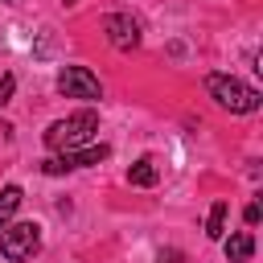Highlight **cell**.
Listing matches in <instances>:
<instances>
[{
  "instance_id": "obj_1",
  "label": "cell",
  "mask_w": 263,
  "mask_h": 263,
  "mask_svg": "<svg viewBox=\"0 0 263 263\" xmlns=\"http://www.w3.org/2000/svg\"><path fill=\"white\" fill-rule=\"evenodd\" d=\"M205 90H210V99H214L218 107H226L230 115H251V111H259V103H263V95H259L255 86H247L242 78H234V74H205Z\"/></svg>"
},
{
  "instance_id": "obj_2",
  "label": "cell",
  "mask_w": 263,
  "mask_h": 263,
  "mask_svg": "<svg viewBox=\"0 0 263 263\" xmlns=\"http://www.w3.org/2000/svg\"><path fill=\"white\" fill-rule=\"evenodd\" d=\"M99 132V115L86 107V111H74L58 123L45 127V148L53 152H66V148H78V144H90V136Z\"/></svg>"
},
{
  "instance_id": "obj_3",
  "label": "cell",
  "mask_w": 263,
  "mask_h": 263,
  "mask_svg": "<svg viewBox=\"0 0 263 263\" xmlns=\"http://www.w3.org/2000/svg\"><path fill=\"white\" fill-rule=\"evenodd\" d=\"M41 251V226L37 222H12V226H0V255L8 263H25Z\"/></svg>"
},
{
  "instance_id": "obj_4",
  "label": "cell",
  "mask_w": 263,
  "mask_h": 263,
  "mask_svg": "<svg viewBox=\"0 0 263 263\" xmlns=\"http://www.w3.org/2000/svg\"><path fill=\"white\" fill-rule=\"evenodd\" d=\"M107 156H111L107 144H78V148H66V152L49 156L41 168H45L49 177H58V173H70V168H90V164H99V160H107Z\"/></svg>"
},
{
  "instance_id": "obj_5",
  "label": "cell",
  "mask_w": 263,
  "mask_h": 263,
  "mask_svg": "<svg viewBox=\"0 0 263 263\" xmlns=\"http://www.w3.org/2000/svg\"><path fill=\"white\" fill-rule=\"evenodd\" d=\"M58 90H62L66 99H86V103L103 99V86H99V78H95L86 66H66V70L58 74Z\"/></svg>"
},
{
  "instance_id": "obj_6",
  "label": "cell",
  "mask_w": 263,
  "mask_h": 263,
  "mask_svg": "<svg viewBox=\"0 0 263 263\" xmlns=\"http://www.w3.org/2000/svg\"><path fill=\"white\" fill-rule=\"evenodd\" d=\"M103 33H107V41H111L119 53H132V49L140 45V25H136V16H127V12H111V16L103 21Z\"/></svg>"
},
{
  "instance_id": "obj_7",
  "label": "cell",
  "mask_w": 263,
  "mask_h": 263,
  "mask_svg": "<svg viewBox=\"0 0 263 263\" xmlns=\"http://www.w3.org/2000/svg\"><path fill=\"white\" fill-rule=\"evenodd\" d=\"M222 251H226L230 263H251V255H255V234H251V230H238V234H230V238L222 242Z\"/></svg>"
},
{
  "instance_id": "obj_8",
  "label": "cell",
  "mask_w": 263,
  "mask_h": 263,
  "mask_svg": "<svg viewBox=\"0 0 263 263\" xmlns=\"http://www.w3.org/2000/svg\"><path fill=\"white\" fill-rule=\"evenodd\" d=\"M156 177H160V173H156V164H152V156H140V160H136V164L127 168V181H132V185H140V189H148V185H156Z\"/></svg>"
},
{
  "instance_id": "obj_9",
  "label": "cell",
  "mask_w": 263,
  "mask_h": 263,
  "mask_svg": "<svg viewBox=\"0 0 263 263\" xmlns=\"http://www.w3.org/2000/svg\"><path fill=\"white\" fill-rule=\"evenodd\" d=\"M226 214H230V205H226V201H214V205H210V218H205V238H214V242H218V238L226 234Z\"/></svg>"
},
{
  "instance_id": "obj_10",
  "label": "cell",
  "mask_w": 263,
  "mask_h": 263,
  "mask_svg": "<svg viewBox=\"0 0 263 263\" xmlns=\"http://www.w3.org/2000/svg\"><path fill=\"white\" fill-rule=\"evenodd\" d=\"M21 197H25V193H21V185H4V189H0V226L21 210Z\"/></svg>"
},
{
  "instance_id": "obj_11",
  "label": "cell",
  "mask_w": 263,
  "mask_h": 263,
  "mask_svg": "<svg viewBox=\"0 0 263 263\" xmlns=\"http://www.w3.org/2000/svg\"><path fill=\"white\" fill-rule=\"evenodd\" d=\"M12 90H16V78H12V74H0V107L12 99Z\"/></svg>"
},
{
  "instance_id": "obj_12",
  "label": "cell",
  "mask_w": 263,
  "mask_h": 263,
  "mask_svg": "<svg viewBox=\"0 0 263 263\" xmlns=\"http://www.w3.org/2000/svg\"><path fill=\"white\" fill-rule=\"evenodd\" d=\"M242 218H247V226H259V218H263V210H259V201H251V205L242 210Z\"/></svg>"
},
{
  "instance_id": "obj_13",
  "label": "cell",
  "mask_w": 263,
  "mask_h": 263,
  "mask_svg": "<svg viewBox=\"0 0 263 263\" xmlns=\"http://www.w3.org/2000/svg\"><path fill=\"white\" fill-rule=\"evenodd\" d=\"M66 4H74V0H66Z\"/></svg>"
}]
</instances>
